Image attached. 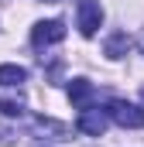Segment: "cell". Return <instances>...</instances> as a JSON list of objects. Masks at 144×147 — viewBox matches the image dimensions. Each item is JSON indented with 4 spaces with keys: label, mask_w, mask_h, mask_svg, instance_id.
Wrapping results in <instances>:
<instances>
[{
    "label": "cell",
    "mask_w": 144,
    "mask_h": 147,
    "mask_svg": "<svg viewBox=\"0 0 144 147\" xmlns=\"http://www.w3.org/2000/svg\"><path fill=\"white\" fill-rule=\"evenodd\" d=\"M75 130H82V134H89V137H103V130H107V113L100 110H79V120H75Z\"/></svg>",
    "instance_id": "obj_4"
},
{
    "label": "cell",
    "mask_w": 144,
    "mask_h": 147,
    "mask_svg": "<svg viewBox=\"0 0 144 147\" xmlns=\"http://www.w3.org/2000/svg\"><path fill=\"white\" fill-rule=\"evenodd\" d=\"M93 96H96V89H93L89 79H72V82H69V99H72L75 110H89Z\"/></svg>",
    "instance_id": "obj_5"
},
{
    "label": "cell",
    "mask_w": 144,
    "mask_h": 147,
    "mask_svg": "<svg viewBox=\"0 0 144 147\" xmlns=\"http://www.w3.org/2000/svg\"><path fill=\"white\" fill-rule=\"evenodd\" d=\"M0 113H3V116H10V120H14V116H21V113H24V99H10V96H7V99H0Z\"/></svg>",
    "instance_id": "obj_8"
},
{
    "label": "cell",
    "mask_w": 144,
    "mask_h": 147,
    "mask_svg": "<svg viewBox=\"0 0 144 147\" xmlns=\"http://www.w3.org/2000/svg\"><path fill=\"white\" fill-rule=\"evenodd\" d=\"M65 38V21H58V17H52V21H38L35 28H31V41H35L38 48H45V45H58Z\"/></svg>",
    "instance_id": "obj_3"
},
{
    "label": "cell",
    "mask_w": 144,
    "mask_h": 147,
    "mask_svg": "<svg viewBox=\"0 0 144 147\" xmlns=\"http://www.w3.org/2000/svg\"><path fill=\"white\" fill-rule=\"evenodd\" d=\"M38 130H52V134H62V137L69 134V127H65V123H58V120H45V116L38 120Z\"/></svg>",
    "instance_id": "obj_9"
},
{
    "label": "cell",
    "mask_w": 144,
    "mask_h": 147,
    "mask_svg": "<svg viewBox=\"0 0 144 147\" xmlns=\"http://www.w3.org/2000/svg\"><path fill=\"white\" fill-rule=\"evenodd\" d=\"M28 79V72L21 65H0V86H21Z\"/></svg>",
    "instance_id": "obj_7"
},
{
    "label": "cell",
    "mask_w": 144,
    "mask_h": 147,
    "mask_svg": "<svg viewBox=\"0 0 144 147\" xmlns=\"http://www.w3.org/2000/svg\"><path fill=\"white\" fill-rule=\"evenodd\" d=\"M127 48H130V38L124 34V31H117V34L107 38V58H124Z\"/></svg>",
    "instance_id": "obj_6"
},
{
    "label": "cell",
    "mask_w": 144,
    "mask_h": 147,
    "mask_svg": "<svg viewBox=\"0 0 144 147\" xmlns=\"http://www.w3.org/2000/svg\"><path fill=\"white\" fill-rule=\"evenodd\" d=\"M137 45H141V51H144V34H141V38H137Z\"/></svg>",
    "instance_id": "obj_10"
},
{
    "label": "cell",
    "mask_w": 144,
    "mask_h": 147,
    "mask_svg": "<svg viewBox=\"0 0 144 147\" xmlns=\"http://www.w3.org/2000/svg\"><path fill=\"white\" fill-rule=\"evenodd\" d=\"M107 116L117 127H124V130H141L144 127V110L137 103H127V99H110Z\"/></svg>",
    "instance_id": "obj_1"
},
{
    "label": "cell",
    "mask_w": 144,
    "mask_h": 147,
    "mask_svg": "<svg viewBox=\"0 0 144 147\" xmlns=\"http://www.w3.org/2000/svg\"><path fill=\"white\" fill-rule=\"evenodd\" d=\"M45 3H58V0H45Z\"/></svg>",
    "instance_id": "obj_11"
},
{
    "label": "cell",
    "mask_w": 144,
    "mask_h": 147,
    "mask_svg": "<svg viewBox=\"0 0 144 147\" xmlns=\"http://www.w3.org/2000/svg\"><path fill=\"white\" fill-rule=\"evenodd\" d=\"M103 24V7L100 0H79V10H75V28L82 38H93Z\"/></svg>",
    "instance_id": "obj_2"
}]
</instances>
